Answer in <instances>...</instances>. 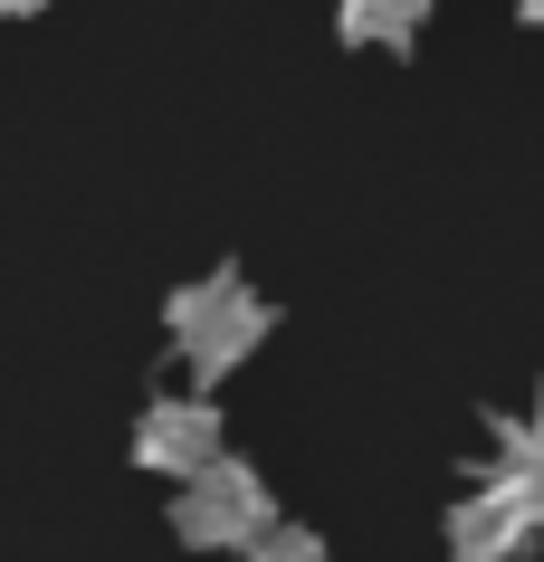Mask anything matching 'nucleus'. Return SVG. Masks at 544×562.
Masks as SVG:
<instances>
[{
	"instance_id": "6",
	"label": "nucleus",
	"mask_w": 544,
	"mask_h": 562,
	"mask_svg": "<svg viewBox=\"0 0 544 562\" xmlns=\"http://www.w3.org/2000/svg\"><path fill=\"white\" fill-rule=\"evenodd\" d=\"M487 439H497V468L525 476V486L544 496V411L535 419H487Z\"/></svg>"
},
{
	"instance_id": "4",
	"label": "nucleus",
	"mask_w": 544,
	"mask_h": 562,
	"mask_svg": "<svg viewBox=\"0 0 544 562\" xmlns=\"http://www.w3.org/2000/svg\"><path fill=\"white\" fill-rule=\"evenodd\" d=\"M220 458H230V419H220L211 391H163V401H144V419H134V468L144 476L191 486Z\"/></svg>"
},
{
	"instance_id": "3",
	"label": "nucleus",
	"mask_w": 544,
	"mask_h": 562,
	"mask_svg": "<svg viewBox=\"0 0 544 562\" xmlns=\"http://www.w3.org/2000/svg\"><path fill=\"white\" fill-rule=\"evenodd\" d=\"M544 533V496L525 486V476L487 468L468 496L449 505V562H525Z\"/></svg>"
},
{
	"instance_id": "1",
	"label": "nucleus",
	"mask_w": 544,
	"mask_h": 562,
	"mask_svg": "<svg viewBox=\"0 0 544 562\" xmlns=\"http://www.w3.org/2000/svg\"><path fill=\"white\" fill-rule=\"evenodd\" d=\"M268 325H277V305L248 286L240 267H211V277H191V286H173V296H163L173 362H181V372H201V382L240 372V362L268 344Z\"/></svg>"
},
{
	"instance_id": "9",
	"label": "nucleus",
	"mask_w": 544,
	"mask_h": 562,
	"mask_svg": "<svg viewBox=\"0 0 544 562\" xmlns=\"http://www.w3.org/2000/svg\"><path fill=\"white\" fill-rule=\"evenodd\" d=\"M515 10H525V30H544V0H515Z\"/></svg>"
},
{
	"instance_id": "2",
	"label": "nucleus",
	"mask_w": 544,
	"mask_h": 562,
	"mask_svg": "<svg viewBox=\"0 0 544 562\" xmlns=\"http://www.w3.org/2000/svg\"><path fill=\"white\" fill-rule=\"evenodd\" d=\"M268 525H277V496H268V476L248 468V458H220V468H201L191 486H173L181 553H248Z\"/></svg>"
},
{
	"instance_id": "5",
	"label": "nucleus",
	"mask_w": 544,
	"mask_h": 562,
	"mask_svg": "<svg viewBox=\"0 0 544 562\" xmlns=\"http://www.w3.org/2000/svg\"><path fill=\"white\" fill-rule=\"evenodd\" d=\"M430 0H334V38L344 48H411Z\"/></svg>"
},
{
	"instance_id": "7",
	"label": "nucleus",
	"mask_w": 544,
	"mask_h": 562,
	"mask_svg": "<svg viewBox=\"0 0 544 562\" xmlns=\"http://www.w3.org/2000/svg\"><path fill=\"white\" fill-rule=\"evenodd\" d=\"M240 562H334V543H325L315 525H297V515H277V525L258 533V543H248Z\"/></svg>"
},
{
	"instance_id": "10",
	"label": "nucleus",
	"mask_w": 544,
	"mask_h": 562,
	"mask_svg": "<svg viewBox=\"0 0 544 562\" xmlns=\"http://www.w3.org/2000/svg\"><path fill=\"white\" fill-rule=\"evenodd\" d=\"M535 411H544V401H535Z\"/></svg>"
},
{
	"instance_id": "8",
	"label": "nucleus",
	"mask_w": 544,
	"mask_h": 562,
	"mask_svg": "<svg viewBox=\"0 0 544 562\" xmlns=\"http://www.w3.org/2000/svg\"><path fill=\"white\" fill-rule=\"evenodd\" d=\"M38 10H48V0H0V20H38Z\"/></svg>"
}]
</instances>
